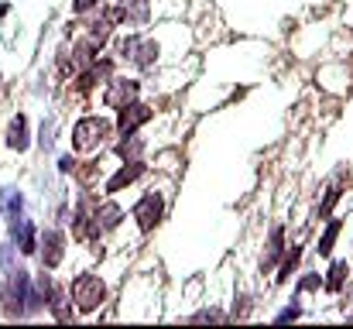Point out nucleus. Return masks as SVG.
<instances>
[{"instance_id": "nucleus-1", "label": "nucleus", "mask_w": 353, "mask_h": 329, "mask_svg": "<svg viewBox=\"0 0 353 329\" xmlns=\"http://www.w3.org/2000/svg\"><path fill=\"white\" fill-rule=\"evenodd\" d=\"M114 120L110 117H103V113H86V117H79L76 120V127H72V151H79V154H93V151H100L103 144H107V137H114Z\"/></svg>"}, {"instance_id": "nucleus-2", "label": "nucleus", "mask_w": 353, "mask_h": 329, "mask_svg": "<svg viewBox=\"0 0 353 329\" xmlns=\"http://www.w3.org/2000/svg\"><path fill=\"white\" fill-rule=\"evenodd\" d=\"M107 281L100 278V275H93V271H83V275H76L72 278V285H69V299H72V306H76V312L79 316H93L103 302H107Z\"/></svg>"}, {"instance_id": "nucleus-3", "label": "nucleus", "mask_w": 353, "mask_h": 329, "mask_svg": "<svg viewBox=\"0 0 353 329\" xmlns=\"http://www.w3.org/2000/svg\"><path fill=\"white\" fill-rule=\"evenodd\" d=\"M134 219H137V230L141 233H151L165 219V189H148L137 199V206H134Z\"/></svg>"}, {"instance_id": "nucleus-4", "label": "nucleus", "mask_w": 353, "mask_h": 329, "mask_svg": "<svg viewBox=\"0 0 353 329\" xmlns=\"http://www.w3.org/2000/svg\"><path fill=\"white\" fill-rule=\"evenodd\" d=\"M38 257L45 271H55L65 261V233L59 226H48L45 233H38Z\"/></svg>"}, {"instance_id": "nucleus-5", "label": "nucleus", "mask_w": 353, "mask_h": 329, "mask_svg": "<svg viewBox=\"0 0 353 329\" xmlns=\"http://www.w3.org/2000/svg\"><path fill=\"white\" fill-rule=\"evenodd\" d=\"M137 97H141V79H134V76H110L107 90H103V107L120 110L123 103H130Z\"/></svg>"}, {"instance_id": "nucleus-6", "label": "nucleus", "mask_w": 353, "mask_h": 329, "mask_svg": "<svg viewBox=\"0 0 353 329\" xmlns=\"http://www.w3.org/2000/svg\"><path fill=\"white\" fill-rule=\"evenodd\" d=\"M151 117H154V107H151V103H144V100H130V103H123V107L117 110L114 127H117L120 134H130V130H141Z\"/></svg>"}, {"instance_id": "nucleus-7", "label": "nucleus", "mask_w": 353, "mask_h": 329, "mask_svg": "<svg viewBox=\"0 0 353 329\" xmlns=\"http://www.w3.org/2000/svg\"><path fill=\"white\" fill-rule=\"evenodd\" d=\"M114 17H117L120 28H141L151 21V0H117Z\"/></svg>"}, {"instance_id": "nucleus-8", "label": "nucleus", "mask_w": 353, "mask_h": 329, "mask_svg": "<svg viewBox=\"0 0 353 329\" xmlns=\"http://www.w3.org/2000/svg\"><path fill=\"white\" fill-rule=\"evenodd\" d=\"M114 76V59H93L86 69H79V76H76V90L79 93H90V90H97L100 83H107Z\"/></svg>"}, {"instance_id": "nucleus-9", "label": "nucleus", "mask_w": 353, "mask_h": 329, "mask_svg": "<svg viewBox=\"0 0 353 329\" xmlns=\"http://www.w3.org/2000/svg\"><path fill=\"white\" fill-rule=\"evenodd\" d=\"M10 243L17 247V254H38V226L31 223L28 217H17V219H10Z\"/></svg>"}, {"instance_id": "nucleus-10", "label": "nucleus", "mask_w": 353, "mask_h": 329, "mask_svg": "<svg viewBox=\"0 0 353 329\" xmlns=\"http://www.w3.org/2000/svg\"><path fill=\"white\" fill-rule=\"evenodd\" d=\"M114 28H120L117 17H114V7H103L97 17H90V21H86V38H90L97 48H103V45L114 38Z\"/></svg>"}, {"instance_id": "nucleus-11", "label": "nucleus", "mask_w": 353, "mask_h": 329, "mask_svg": "<svg viewBox=\"0 0 353 329\" xmlns=\"http://www.w3.org/2000/svg\"><path fill=\"white\" fill-rule=\"evenodd\" d=\"M3 144H7L10 151H17V154H24V151L31 148V130H28V117H24V113H14V117L7 120Z\"/></svg>"}, {"instance_id": "nucleus-12", "label": "nucleus", "mask_w": 353, "mask_h": 329, "mask_svg": "<svg viewBox=\"0 0 353 329\" xmlns=\"http://www.w3.org/2000/svg\"><path fill=\"white\" fill-rule=\"evenodd\" d=\"M144 172H148V168H144V161H141V158H137V161H123L117 172L107 179V186H103V189H107V196H117V192H123V189H127V186H134V182H137Z\"/></svg>"}, {"instance_id": "nucleus-13", "label": "nucleus", "mask_w": 353, "mask_h": 329, "mask_svg": "<svg viewBox=\"0 0 353 329\" xmlns=\"http://www.w3.org/2000/svg\"><path fill=\"white\" fill-rule=\"evenodd\" d=\"M144 148H148V141L137 130H130V134H120V141L114 144V154L120 161H137V158H144Z\"/></svg>"}, {"instance_id": "nucleus-14", "label": "nucleus", "mask_w": 353, "mask_h": 329, "mask_svg": "<svg viewBox=\"0 0 353 329\" xmlns=\"http://www.w3.org/2000/svg\"><path fill=\"white\" fill-rule=\"evenodd\" d=\"M0 213H3L7 223H10V219H17V217H24V192H21V189H14V186L0 189Z\"/></svg>"}, {"instance_id": "nucleus-15", "label": "nucleus", "mask_w": 353, "mask_h": 329, "mask_svg": "<svg viewBox=\"0 0 353 329\" xmlns=\"http://www.w3.org/2000/svg\"><path fill=\"white\" fill-rule=\"evenodd\" d=\"M93 219H97L100 233H107V230L120 226V219H123V210H120L117 203H97V206H93Z\"/></svg>"}, {"instance_id": "nucleus-16", "label": "nucleus", "mask_w": 353, "mask_h": 329, "mask_svg": "<svg viewBox=\"0 0 353 329\" xmlns=\"http://www.w3.org/2000/svg\"><path fill=\"white\" fill-rule=\"evenodd\" d=\"M281 254H285V230H281V226H274V230H271V237H268V250H264V257H261V268H264V271H268V268H274Z\"/></svg>"}, {"instance_id": "nucleus-17", "label": "nucleus", "mask_w": 353, "mask_h": 329, "mask_svg": "<svg viewBox=\"0 0 353 329\" xmlns=\"http://www.w3.org/2000/svg\"><path fill=\"white\" fill-rule=\"evenodd\" d=\"M340 230H343V223L340 219H330V226H326V233L319 237V257H330L333 254V243H336V237H340Z\"/></svg>"}, {"instance_id": "nucleus-18", "label": "nucleus", "mask_w": 353, "mask_h": 329, "mask_svg": "<svg viewBox=\"0 0 353 329\" xmlns=\"http://www.w3.org/2000/svg\"><path fill=\"white\" fill-rule=\"evenodd\" d=\"M347 278H350V264H347V261H333V268H330V278H326L323 285H326L330 292H340Z\"/></svg>"}, {"instance_id": "nucleus-19", "label": "nucleus", "mask_w": 353, "mask_h": 329, "mask_svg": "<svg viewBox=\"0 0 353 329\" xmlns=\"http://www.w3.org/2000/svg\"><path fill=\"white\" fill-rule=\"evenodd\" d=\"M302 261V247H292L288 254H285V261H281V268H278V285H285L288 278H292V271H295V264Z\"/></svg>"}, {"instance_id": "nucleus-20", "label": "nucleus", "mask_w": 353, "mask_h": 329, "mask_svg": "<svg viewBox=\"0 0 353 329\" xmlns=\"http://www.w3.org/2000/svg\"><path fill=\"white\" fill-rule=\"evenodd\" d=\"M52 144H55V120L48 117V120H41V130H38V148H41V151H52Z\"/></svg>"}, {"instance_id": "nucleus-21", "label": "nucleus", "mask_w": 353, "mask_h": 329, "mask_svg": "<svg viewBox=\"0 0 353 329\" xmlns=\"http://www.w3.org/2000/svg\"><path fill=\"white\" fill-rule=\"evenodd\" d=\"M227 319H230L227 312H220V309H213V306H210V309L192 312V319H189V323H227Z\"/></svg>"}, {"instance_id": "nucleus-22", "label": "nucleus", "mask_w": 353, "mask_h": 329, "mask_svg": "<svg viewBox=\"0 0 353 329\" xmlns=\"http://www.w3.org/2000/svg\"><path fill=\"white\" fill-rule=\"evenodd\" d=\"M100 3L103 0H72V14H93V10H100Z\"/></svg>"}, {"instance_id": "nucleus-23", "label": "nucleus", "mask_w": 353, "mask_h": 329, "mask_svg": "<svg viewBox=\"0 0 353 329\" xmlns=\"http://www.w3.org/2000/svg\"><path fill=\"white\" fill-rule=\"evenodd\" d=\"M336 199H340V189H336V186H333V189H330V192H326V199H323V206H319V217H323V219L330 217V210H333V206H336Z\"/></svg>"}, {"instance_id": "nucleus-24", "label": "nucleus", "mask_w": 353, "mask_h": 329, "mask_svg": "<svg viewBox=\"0 0 353 329\" xmlns=\"http://www.w3.org/2000/svg\"><path fill=\"white\" fill-rule=\"evenodd\" d=\"M76 165H79L76 154H62V158H59V172H62V175H76Z\"/></svg>"}, {"instance_id": "nucleus-25", "label": "nucleus", "mask_w": 353, "mask_h": 329, "mask_svg": "<svg viewBox=\"0 0 353 329\" xmlns=\"http://www.w3.org/2000/svg\"><path fill=\"white\" fill-rule=\"evenodd\" d=\"M316 288H323V278L319 275H309V278L299 281V292H316Z\"/></svg>"}, {"instance_id": "nucleus-26", "label": "nucleus", "mask_w": 353, "mask_h": 329, "mask_svg": "<svg viewBox=\"0 0 353 329\" xmlns=\"http://www.w3.org/2000/svg\"><path fill=\"white\" fill-rule=\"evenodd\" d=\"M302 316V309L299 306H288V309H281L278 316H274V323H292V319H299Z\"/></svg>"}, {"instance_id": "nucleus-27", "label": "nucleus", "mask_w": 353, "mask_h": 329, "mask_svg": "<svg viewBox=\"0 0 353 329\" xmlns=\"http://www.w3.org/2000/svg\"><path fill=\"white\" fill-rule=\"evenodd\" d=\"M236 302H240V306H234V316H247V309H250V299H247V295H240Z\"/></svg>"}, {"instance_id": "nucleus-28", "label": "nucleus", "mask_w": 353, "mask_h": 329, "mask_svg": "<svg viewBox=\"0 0 353 329\" xmlns=\"http://www.w3.org/2000/svg\"><path fill=\"white\" fill-rule=\"evenodd\" d=\"M7 14H10V3H7V0H0V21H3Z\"/></svg>"}]
</instances>
